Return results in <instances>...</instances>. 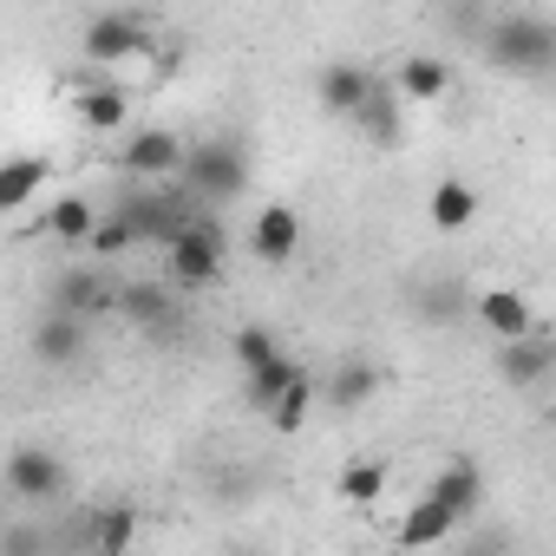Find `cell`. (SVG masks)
I'll return each instance as SVG.
<instances>
[{"instance_id": "1", "label": "cell", "mask_w": 556, "mask_h": 556, "mask_svg": "<svg viewBox=\"0 0 556 556\" xmlns=\"http://www.w3.org/2000/svg\"><path fill=\"white\" fill-rule=\"evenodd\" d=\"M484 60L504 73V79H556V21L543 14H504L484 27Z\"/></svg>"}, {"instance_id": "2", "label": "cell", "mask_w": 556, "mask_h": 556, "mask_svg": "<svg viewBox=\"0 0 556 556\" xmlns=\"http://www.w3.org/2000/svg\"><path fill=\"white\" fill-rule=\"evenodd\" d=\"M223 255H229V229L210 216V210H197L170 242H164V275L177 289H210L216 275H223Z\"/></svg>"}, {"instance_id": "3", "label": "cell", "mask_w": 556, "mask_h": 556, "mask_svg": "<svg viewBox=\"0 0 556 556\" xmlns=\"http://www.w3.org/2000/svg\"><path fill=\"white\" fill-rule=\"evenodd\" d=\"M177 184L197 203H236L249 190V151H242V138H203V144H190Z\"/></svg>"}, {"instance_id": "4", "label": "cell", "mask_w": 556, "mask_h": 556, "mask_svg": "<svg viewBox=\"0 0 556 556\" xmlns=\"http://www.w3.org/2000/svg\"><path fill=\"white\" fill-rule=\"evenodd\" d=\"M73 491V478H66V458L60 452H47V445H14V458H8V497L21 504V510H47V504H60Z\"/></svg>"}, {"instance_id": "5", "label": "cell", "mask_w": 556, "mask_h": 556, "mask_svg": "<svg viewBox=\"0 0 556 556\" xmlns=\"http://www.w3.org/2000/svg\"><path fill=\"white\" fill-rule=\"evenodd\" d=\"M79 53L86 66H125L138 53H151V21L131 14V8H112V14H92L86 34H79Z\"/></svg>"}, {"instance_id": "6", "label": "cell", "mask_w": 556, "mask_h": 556, "mask_svg": "<svg viewBox=\"0 0 556 556\" xmlns=\"http://www.w3.org/2000/svg\"><path fill=\"white\" fill-rule=\"evenodd\" d=\"M118 289H125V282H118L105 262H86V268L53 275L47 302H53V308H73V315H86V321H99V315H118Z\"/></svg>"}, {"instance_id": "7", "label": "cell", "mask_w": 556, "mask_h": 556, "mask_svg": "<svg viewBox=\"0 0 556 556\" xmlns=\"http://www.w3.org/2000/svg\"><path fill=\"white\" fill-rule=\"evenodd\" d=\"M497 380H504L510 393L549 387V380H556V334L530 328V334H517V341H497Z\"/></svg>"}, {"instance_id": "8", "label": "cell", "mask_w": 556, "mask_h": 556, "mask_svg": "<svg viewBox=\"0 0 556 556\" xmlns=\"http://www.w3.org/2000/svg\"><path fill=\"white\" fill-rule=\"evenodd\" d=\"M184 157H190V144L177 138V131H164V125H144V131H131L125 138V177L131 184H164V177H177L184 170Z\"/></svg>"}, {"instance_id": "9", "label": "cell", "mask_w": 556, "mask_h": 556, "mask_svg": "<svg viewBox=\"0 0 556 556\" xmlns=\"http://www.w3.org/2000/svg\"><path fill=\"white\" fill-rule=\"evenodd\" d=\"M295 249H302V210L295 203H262L255 223H249V255L282 268V262H295Z\"/></svg>"}, {"instance_id": "10", "label": "cell", "mask_w": 556, "mask_h": 556, "mask_svg": "<svg viewBox=\"0 0 556 556\" xmlns=\"http://www.w3.org/2000/svg\"><path fill=\"white\" fill-rule=\"evenodd\" d=\"M118 315L138 328V334H177V282L164 275V282H125L118 289Z\"/></svg>"}, {"instance_id": "11", "label": "cell", "mask_w": 556, "mask_h": 556, "mask_svg": "<svg viewBox=\"0 0 556 556\" xmlns=\"http://www.w3.org/2000/svg\"><path fill=\"white\" fill-rule=\"evenodd\" d=\"M86 328H92L86 315L47 302V315L34 321V361H40V367H79V361H86Z\"/></svg>"}, {"instance_id": "12", "label": "cell", "mask_w": 556, "mask_h": 556, "mask_svg": "<svg viewBox=\"0 0 556 556\" xmlns=\"http://www.w3.org/2000/svg\"><path fill=\"white\" fill-rule=\"evenodd\" d=\"M374 86H380V79H374L361 60H334V66L315 73V99H321L328 118H354V112L374 99Z\"/></svg>"}, {"instance_id": "13", "label": "cell", "mask_w": 556, "mask_h": 556, "mask_svg": "<svg viewBox=\"0 0 556 556\" xmlns=\"http://www.w3.org/2000/svg\"><path fill=\"white\" fill-rule=\"evenodd\" d=\"M471 315H478V328H484L491 341H517V334H530V328H536V308H530V295H523V289H478Z\"/></svg>"}, {"instance_id": "14", "label": "cell", "mask_w": 556, "mask_h": 556, "mask_svg": "<svg viewBox=\"0 0 556 556\" xmlns=\"http://www.w3.org/2000/svg\"><path fill=\"white\" fill-rule=\"evenodd\" d=\"M426 491H432L458 523H465V517H478V504H484V471H478V458H445V465H439V478H432Z\"/></svg>"}, {"instance_id": "15", "label": "cell", "mask_w": 556, "mask_h": 556, "mask_svg": "<svg viewBox=\"0 0 556 556\" xmlns=\"http://www.w3.org/2000/svg\"><path fill=\"white\" fill-rule=\"evenodd\" d=\"M374 393H380V367L361 361V354H348V361L321 380V406H334V413H361Z\"/></svg>"}, {"instance_id": "16", "label": "cell", "mask_w": 556, "mask_h": 556, "mask_svg": "<svg viewBox=\"0 0 556 556\" xmlns=\"http://www.w3.org/2000/svg\"><path fill=\"white\" fill-rule=\"evenodd\" d=\"M47 184H53V157H40V151H14L8 164H0V210H27Z\"/></svg>"}, {"instance_id": "17", "label": "cell", "mask_w": 556, "mask_h": 556, "mask_svg": "<svg viewBox=\"0 0 556 556\" xmlns=\"http://www.w3.org/2000/svg\"><path fill=\"white\" fill-rule=\"evenodd\" d=\"M471 289L465 282H452V275H439V282H419L413 289V315L426 321V328H452V321H465L471 315Z\"/></svg>"}, {"instance_id": "18", "label": "cell", "mask_w": 556, "mask_h": 556, "mask_svg": "<svg viewBox=\"0 0 556 556\" xmlns=\"http://www.w3.org/2000/svg\"><path fill=\"white\" fill-rule=\"evenodd\" d=\"M354 125H361V138H367V144L393 151V144L406 138V118H400V86H393V79H380V86H374V99L354 112Z\"/></svg>"}, {"instance_id": "19", "label": "cell", "mask_w": 556, "mask_h": 556, "mask_svg": "<svg viewBox=\"0 0 556 556\" xmlns=\"http://www.w3.org/2000/svg\"><path fill=\"white\" fill-rule=\"evenodd\" d=\"M393 86H400V99H413V105H439V99L452 92V66H445L439 53H413V60H400Z\"/></svg>"}, {"instance_id": "20", "label": "cell", "mask_w": 556, "mask_h": 556, "mask_svg": "<svg viewBox=\"0 0 556 556\" xmlns=\"http://www.w3.org/2000/svg\"><path fill=\"white\" fill-rule=\"evenodd\" d=\"M426 216H432L439 236H458V229H471V216H478V190H471L465 177H439L432 197H426Z\"/></svg>"}, {"instance_id": "21", "label": "cell", "mask_w": 556, "mask_h": 556, "mask_svg": "<svg viewBox=\"0 0 556 556\" xmlns=\"http://www.w3.org/2000/svg\"><path fill=\"white\" fill-rule=\"evenodd\" d=\"M86 543H92L99 556H125V549L138 543V510H131V504H99V510L86 517Z\"/></svg>"}, {"instance_id": "22", "label": "cell", "mask_w": 556, "mask_h": 556, "mask_svg": "<svg viewBox=\"0 0 556 556\" xmlns=\"http://www.w3.org/2000/svg\"><path fill=\"white\" fill-rule=\"evenodd\" d=\"M334 497H341L348 510H374V504L387 497V458H354V465H341Z\"/></svg>"}, {"instance_id": "23", "label": "cell", "mask_w": 556, "mask_h": 556, "mask_svg": "<svg viewBox=\"0 0 556 556\" xmlns=\"http://www.w3.org/2000/svg\"><path fill=\"white\" fill-rule=\"evenodd\" d=\"M79 118H86L92 131H105V138L125 131V125H131V99H125V86H105V79H99V86H79Z\"/></svg>"}, {"instance_id": "24", "label": "cell", "mask_w": 556, "mask_h": 556, "mask_svg": "<svg viewBox=\"0 0 556 556\" xmlns=\"http://www.w3.org/2000/svg\"><path fill=\"white\" fill-rule=\"evenodd\" d=\"M452 530H458V517H452V510H445V504H439L432 491H426V497H419V504H413V510L400 517V543H406V549H426V543H445Z\"/></svg>"}, {"instance_id": "25", "label": "cell", "mask_w": 556, "mask_h": 556, "mask_svg": "<svg viewBox=\"0 0 556 556\" xmlns=\"http://www.w3.org/2000/svg\"><path fill=\"white\" fill-rule=\"evenodd\" d=\"M315 400H321V380H315V374L302 367V374L289 380V393H282V400H275V406H268L262 419H268L275 432H302V426L315 419Z\"/></svg>"}, {"instance_id": "26", "label": "cell", "mask_w": 556, "mask_h": 556, "mask_svg": "<svg viewBox=\"0 0 556 556\" xmlns=\"http://www.w3.org/2000/svg\"><path fill=\"white\" fill-rule=\"evenodd\" d=\"M99 216H105V210H92L86 197H60V203L47 210V236H53V242H66V249H86V242H92V229H99Z\"/></svg>"}, {"instance_id": "27", "label": "cell", "mask_w": 556, "mask_h": 556, "mask_svg": "<svg viewBox=\"0 0 556 556\" xmlns=\"http://www.w3.org/2000/svg\"><path fill=\"white\" fill-rule=\"evenodd\" d=\"M302 374V361H289V354H275V361H262V367H249V387H242V400H249V413H268L275 400L289 393V380Z\"/></svg>"}, {"instance_id": "28", "label": "cell", "mask_w": 556, "mask_h": 556, "mask_svg": "<svg viewBox=\"0 0 556 556\" xmlns=\"http://www.w3.org/2000/svg\"><path fill=\"white\" fill-rule=\"evenodd\" d=\"M86 249H92V255H99V262H118V255H125V249H144V242H138V229H131V216H125V210H105V216H99V229H92V242H86Z\"/></svg>"}, {"instance_id": "29", "label": "cell", "mask_w": 556, "mask_h": 556, "mask_svg": "<svg viewBox=\"0 0 556 556\" xmlns=\"http://www.w3.org/2000/svg\"><path fill=\"white\" fill-rule=\"evenodd\" d=\"M236 367L249 374V367H262V361H275V354H282V341H275V328H262V321H249V328H236Z\"/></svg>"}, {"instance_id": "30", "label": "cell", "mask_w": 556, "mask_h": 556, "mask_svg": "<svg viewBox=\"0 0 556 556\" xmlns=\"http://www.w3.org/2000/svg\"><path fill=\"white\" fill-rule=\"evenodd\" d=\"M255 491H262V478H255V471H223V478L210 484V497H216V504H229V510H236V504H249Z\"/></svg>"}]
</instances>
